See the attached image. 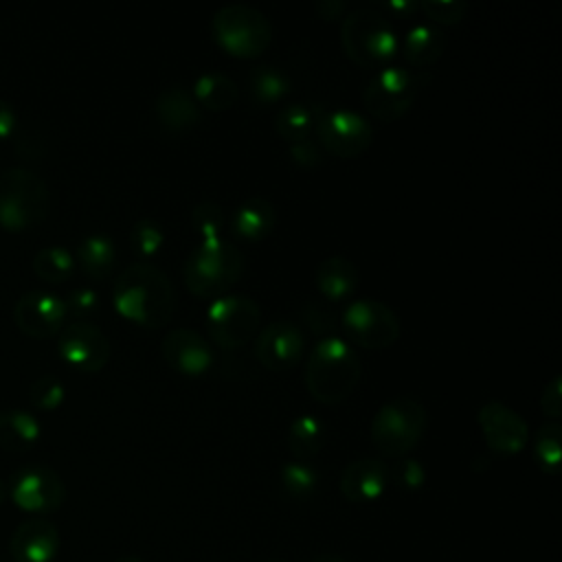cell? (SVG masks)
Returning <instances> with one entry per match:
<instances>
[{
	"instance_id": "6da1fadb",
	"label": "cell",
	"mask_w": 562,
	"mask_h": 562,
	"mask_svg": "<svg viewBox=\"0 0 562 562\" xmlns=\"http://www.w3.org/2000/svg\"><path fill=\"white\" fill-rule=\"evenodd\" d=\"M116 312L147 329L165 327L176 312V292L171 279L151 261H136L123 268L112 288Z\"/></svg>"
},
{
	"instance_id": "7a4b0ae2",
	"label": "cell",
	"mask_w": 562,
	"mask_h": 562,
	"mask_svg": "<svg viewBox=\"0 0 562 562\" xmlns=\"http://www.w3.org/2000/svg\"><path fill=\"white\" fill-rule=\"evenodd\" d=\"M362 375V362L353 347L338 336L321 338L305 364V386L310 395L334 406L345 402L358 386Z\"/></svg>"
},
{
	"instance_id": "3957f363",
	"label": "cell",
	"mask_w": 562,
	"mask_h": 562,
	"mask_svg": "<svg viewBox=\"0 0 562 562\" xmlns=\"http://www.w3.org/2000/svg\"><path fill=\"white\" fill-rule=\"evenodd\" d=\"M340 42L347 57L369 70H380L400 53V37L378 7H358L342 18Z\"/></svg>"
},
{
	"instance_id": "277c9868",
	"label": "cell",
	"mask_w": 562,
	"mask_h": 562,
	"mask_svg": "<svg viewBox=\"0 0 562 562\" xmlns=\"http://www.w3.org/2000/svg\"><path fill=\"white\" fill-rule=\"evenodd\" d=\"M187 290L200 299H217L244 274V255L226 237L202 239L184 261Z\"/></svg>"
},
{
	"instance_id": "5b68a950",
	"label": "cell",
	"mask_w": 562,
	"mask_h": 562,
	"mask_svg": "<svg viewBox=\"0 0 562 562\" xmlns=\"http://www.w3.org/2000/svg\"><path fill=\"white\" fill-rule=\"evenodd\" d=\"M428 413L422 402L413 397H395L384 402L371 419V443L382 457L402 459L424 437Z\"/></svg>"
},
{
	"instance_id": "8992f818",
	"label": "cell",
	"mask_w": 562,
	"mask_h": 562,
	"mask_svg": "<svg viewBox=\"0 0 562 562\" xmlns=\"http://www.w3.org/2000/svg\"><path fill=\"white\" fill-rule=\"evenodd\" d=\"M211 35L224 53L237 59H255L268 50L272 42V24L259 9L233 2L213 13Z\"/></svg>"
},
{
	"instance_id": "52a82bcc",
	"label": "cell",
	"mask_w": 562,
	"mask_h": 562,
	"mask_svg": "<svg viewBox=\"0 0 562 562\" xmlns=\"http://www.w3.org/2000/svg\"><path fill=\"white\" fill-rule=\"evenodd\" d=\"M50 193L44 178L29 167L0 171V224L7 231H24L48 213Z\"/></svg>"
},
{
	"instance_id": "ba28073f",
	"label": "cell",
	"mask_w": 562,
	"mask_h": 562,
	"mask_svg": "<svg viewBox=\"0 0 562 562\" xmlns=\"http://www.w3.org/2000/svg\"><path fill=\"white\" fill-rule=\"evenodd\" d=\"M430 81V72L402 66L380 68L367 83L362 101L371 116L391 123L408 112L419 92Z\"/></svg>"
},
{
	"instance_id": "9c48e42d",
	"label": "cell",
	"mask_w": 562,
	"mask_h": 562,
	"mask_svg": "<svg viewBox=\"0 0 562 562\" xmlns=\"http://www.w3.org/2000/svg\"><path fill=\"white\" fill-rule=\"evenodd\" d=\"M261 325V307L246 294H224L206 307V329L222 349L244 347Z\"/></svg>"
},
{
	"instance_id": "30bf717a",
	"label": "cell",
	"mask_w": 562,
	"mask_h": 562,
	"mask_svg": "<svg viewBox=\"0 0 562 562\" xmlns=\"http://www.w3.org/2000/svg\"><path fill=\"white\" fill-rule=\"evenodd\" d=\"M316 143L336 158H356L371 145L373 130L367 119L347 108L316 105Z\"/></svg>"
},
{
	"instance_id": "8fae6325",
	"label": "cell",
	"mask_w": 562,
	"mask_h": 562,
	"mask_svg": "<svg viewBox=\"0 0 562 562\" xmlns=\"http://www.w3.org/2000/svg\"><path fill=\"white\" fill-rule=\"evenodd\" d=\"M342 331L349 342L380 351L400 338L397 314L378 299H356L342 312Z\"/></svg>"
},
{
	"instance_id": "7c38bea8",
	"label": "cell",
	"mask_w": 562,
	"mask_h": 562,
	"mask_svg": "<svg viewBox=\"0 0 562 562\" xmlns=\"http://www.w3.org/2000/svg\"><path fill=\"white\" fill-rule=\"evenodd\" d=\"M7 490L11 501L31 514H50L64 503L66 496L61 476L53 468L40 463L18 468L11 474Z\"/></svg>"
},
{
	"instance_id": "4fadbf2b",
	"label": "cell",
	"mask_w": 562,
	"mask_h": 562,
	"mask_svg": "<svg viewBox=\"0 0 562 562\" xmlns=\"http://www.w3.org/2000/svg\"><path fill=\"white\" fill-rule=\"evenodd\" d=\"M59 356L79 371H99L110 360V340L92 321H72L57 338Z\"/></svg>"
},
{
	"instance_id": "5bb4252c",
	"label": "cell",
	"mask_w": 562,
	"mask_h": 562,
	"mask_svg": "<svg viewBox=\"0 0 562 562\" xmlns=\"http://www.w3.org/2000/svg\"><path fill=\"white\" fill-rule=\"evenodd\" d=\"M476 419L487 448L501 457L518 454L529 441L527 422L498 400L485 402L479 408Z\"/></svg>"
},
{
	"instance_id": "9a60e30c",
	"label": "cell",
	"mask_w": 562,
	"mask_h": 562,
	"mask_svg": "<svg viewBox=\"0 0 562 562\" xmlns=\"http://www.w3.org/2000/svg\"><path fill=\"white\" fill-rule=\"evenodd\" d=\"M66 314L68 310L64 299L50 290H29L20 294L13 305V321L24 334L33 338L59 334Z\"/></svg>"
},
{
	"instance_id": "2e32d148",
	"label": "cell",
	"mask_w": 562,
	"mask_h": 562,
	"mask_svg": "<svg viewBox=\"0 0 562 562\" xmlns=\"http://www.w3.org/2000/svg\"><path fill=\"white\" fill-rule=\"evenodd\" d=\"M303 334L296 323L279 318L268 323L255 338V356L270 371H288L303 356Z\"/></svg>"
},
{
	"instance_id": "e0dca14e",
	"label": "cell",
	"mask_w": 562,
	"mask_h": 562,
	"mask_svg": "<svg viewBox=\"0 0 562 562\" xmlns=\"http://www.w3.org/2000/svg\"><path fill=\"white\" fill-rule=\"evenodd\" d=\"M160 349L167 364L182 375H202L213 364L211 342L189 327H178L165 334Z\"/></svg>"
},
{
	"instance_id": "ac0fdd59",
	"label": "cell",
	"mask_w": 562,
	"mask_h": 562,
	"mask_svg": "<svg viewBox=\"0 0 562 562\" xmlns=\"http://www.w3.org/2000/svg\"><path fill=\"white\" fill-rule=\"evenodd\" d=\"M9 551L15 562H53L59 551V531L42 516L29 518L13 531Z\"/></svg>"
},
{
	"instance_id": "d6986e66",
	"label": "cell",
	"mask_w": 562,
	"mask_h": 562,
	"mask_svg": "<svg viewBox=\"0 0 562 562\" xmlns=\"http://www.w3.org/2000/svg\"><path fill=\"white\" fill-rule=\"evenodd\" d=\"M389 465L382 459H356L340 474V492L351 503H373L389 487Z\"/></svg>"
},
{
	"instance_id": "ffe728a7",
	"label": "cell",
	"mask_w": 562,
	"mask_h": 562,
	"mask_svg": "<svg viewBox=\"0 0 562 562\" xmlns=\"http://www.w3.org/2000/svg\"><path fill=\"white\" fill-rule=\"evenodd\" d=\"M228 226L231 233L241 241H261L277 226V209L266 198H248L233 211Z\"/></svg>"
},
{
	"instance_id": "44dd1931",
	"label": "cell",
	"mask_w": 562,
	"mask_h": 562,
	"mask_svg": "<svg viewBox=\"0 0 562 562\" xmlns=\"http://www.w3.org/2000/svg\"><path fill=\"white\" fill-rule=\"evenodd\" d=\"M156 116L171 132H184L200 121V105L184 86L165 88L156 99Z\"/></svg>"
},
{
	"instance_id": "7402d4cb",
	"label": "cell",
	"mask_w": 562,
	"mask_h": 562,
	"mask_svg": "<svg viewBox=\"0 0 562 562\" xmlns=\"http://www.w3.org/2000/svg\"><path fill=\"white\" fill-rule=\"evenodd\" d=\"M446 48V37L439 26L422 22L406 31V35L400 40V53L413 68H426L432 66Z\"/></svg>"
},
{
	"instance_id": "603a6c76",
	"label": "cell",
	"mask_w": 562,
	"mask_h": 562,
	"mask_svg": "<svg viewBox=\"0 0 562 562\" xmlns=\"http://www.w3.org/2000/svg\"><path fill=\"white\" fill-rule=\"evenodd\" d=\"M316 288L329 301H345L358 285V270L353 261L342 255H331L316 266Z\"/></svg>"
},
{
	"instance_id": "cb8c5ba5",
	"label": "cell",
	"mask_w": 562,
	"mask_h": 562,
	"mask_svg": "<svg viewBox=\"0 0 562 562\" xmlns=\"http://www.w3.org/2000/svg\"><path fill=\"white\" fill-rule=\"evenodd\" d=\"M42 426L37 417L26 408H2L0 411V446L4 450L24 452L37 443Z\"/></svg>"
},
{
	"instance_id": "d4e9b609",
	"label": "cell",
	"mask_w": 562,
	"mask_h": 562,
	"mask_svg": "<svg viewBox=\"0 0 562 562\" xmlns=\"http://www.w3.org/2000/svg\"><path fill=\"white\" fill-rule=\"evenodd\" d=\"M195 103L211 112H224L239 99V86L224 72H202L191 90Z\"/></svg>"
},
{
	"instance_id": "484cf974",
	"label": "cell",
	"mask_w": 562,
	"mask_h": 562,
	"mask_svg": "<svg viewBox=\"0 0 562 562\" xmlns=\"http://www.w3.org/2000/svg\"><path fill=\"white\" fill-rule=\"evenodd\" d=\"M81 270L92 279H103L116 263V246L103 233L86 235L77 246V259Z\"/></svg>"
},
{
	"instance_id": "4316f807",
	"label": "cell",
	"mask_w": 562,
	"mask_h": 562,
	"mask_svg": "<svg viewBox=\"0 0 562 562\" xmlns=\"http://www.w3.org/2000/svg\"><path fill=\"white\" fill-rule=\"evenodd\" d=\"M325 428L316 415H299L288 428V448L296 461H307L321 452Z\"/></svg>"
},
{
	"instance_id": "83f0119b",
	"label": "cell",
	"mask_w": 562,
	"mask_h": 562,
	"mask_svg": "<svg viewBox=\"0 0 562 562\" xmlns=\"http://www.w3.org/2000/svg\"><path fill=\"white\" fill-rule=\"evenodd\" d=\"M316 108L307 103H288L277 112V132L285 145L314 136Z\"/></svg>"
},
{
	"instance_id": "f1b7e54d",
	"label": "cell",
	"mask_w": 562,
	"mask_h": 562,
	"mask_svg": "<svg viewBox=\"0 0 562 562\" xmlns=\"http://www.w3.org/2000/svg\"><path fill=\"white\" fill-rule=\"evenodd\" d=\"M33 270L48 283H64L75 272V255L57 244L44 246L33 255Z\"/></svg>"
},
{
	"instance_id": "f546056e",
	"label": "cell",
	"mask_w": 562,
	"mask_h": 562,
	"mask_svg": "<svg viewBox=\"0 0 562 562\" xmlns=\"http://www.w3.org/2000/svg\"><path fill=\"white\" fill-rule=\"evenodd\" d=\"M248 90L257 103H277L290 92V79L274 66H257L248 75Z\"/></svg>"
},
{
	"instance_id": "4dcf8cb0",
	"label": "cell",
	"mask_w": 562,
	"mask_h": 562,
	"mask_svg": "<svg viewBox=\"0 0 562 562\" xmlns=\"http://www.w3.org/2000/svg\"><path fill=\"white\" fill-rule=\"evenodd\" d=\"M560 439H562L560 422H547L536 432L533 459L538 468L547 474H558L560 470Z\"/></svg>"
},
{
	"instance_id": "1f68e13d",
	"label": "cell",
	"mask_w": 562,
	"mask_h": 562,
	"mask_svg": "<svg viewBox=\"0 0 562 562\" xmlns=\"http://www.w3.org/2000/svg\"><path fill=\"white\" fill-rule=\"evenodd\" d=\"M281 487L290 498H307L314 494L316 485H318V472L307 463V461H288L281 472Z\"/></svg>"
},
{
	"instance_id": "d6a6232c",
	"label": "cell",
	"mask_w": 562,
	"mask_h": 562,
	"mask_svg": "<svg viewBox=\"0 0 562 562\" xmlns=\"http://www.w3.org/2000/svg\"><path fill=\"white\" fill-rule=\"evenodd\" d=\"M191 224L200 235V241L217 239V237H224V231L228 228V215L222 209V204L213 200H204L191 211Z\"/></svg>"
},
{
	"instance_id": "836d02e7",
	"label": "cell",
	"mask_w": 562,
	"mask_h": 562,
	"mask_svg": "<svg viewBox=\"0 0 562 562\" xmlns=\"http://www.w3.org/2000/svg\"><path fill=\"white\" fill-rule=\"evenodd\" d=\"M162 244H165V233L156 220L143 217L130 231V246L143 261H149L151 257H156Z\"/></svg>"
},
{
	"instance_id": "e575fe53",
	"label": "cell",
	"mask_w": 562,
	"mask_h": 562,
	"mask_svg": "<svg viewBox=\"0 0 562 562\" xmlns=\"http://www.w3.org/2000/svg\"><path fill=\"white\" fill-rule=\"evenodd\" d=\"M64 395H66L64 382H61L57 375H53V373L40 375V378L33 380L31 386H29V400H31V404L37 406V408H44V411L57 408V406L64 402Z\"/></svg>"
},
{
	"instance_id": "d590c367",
	"label": "cell",
	"mask_w": 562,
	"mask_h": 562,
	"mask_svg": "<svg viewBox=\"0 0 562 562\" xmlns=\"http://www.w3.org/2000/svg\"><path fill=\"white\" fill-rule=\"evenodd\" d=\"M419 11L439 26H452L465 18L468 2L465 0H422Z\"/></svg>"
},
{
	"instance_id": "8d00e7d4",
	"label": "cell",
	"mask_w": 562,
	"mask_h": 562,
	"mask_svg": "<svg viewBox=\"0 0 562 562\" xmlns=\"http://www.w3.org/2000/svg\"><path fill=\"white\" fill-rule=\"evenodd\" d=\"M389 479H393L404 490H419L426 481V470L417 459L402 457L393 468H389Z\"/></svg>"
},
{
	"instance_id": "74e56055",
	"label": "cell",
	"mask_w": 562,
	"mask_h": 562,
	"mask_svg": "<svg viewBox=\"0 0 562 562\" xmlns=\"http://www.w3.org/2000/svg\"><path fill=\"white\" fill-rule=\"evenodd\" d=\"M64 303L66 310L77 316V321H88V316H92L99 307V294L88 285H79L68 292Z\"/></svg>"
},
{
	"instance_id": "f35d334b",
	"label": "cell",
	"mask_w": 562,
	"mask_h": 562,
	"mask_svg": "<svg viewBox=\"0 0 562 562\" xmlns=\"http://www.w3.org/2000/svg\"><path fill=\"white\" fill-rule=\"evenodd\" d=\"M288 151H290V158H292L299 167H305V169H312V167L321 165V160H323L321 145L316 143L314 136L288 145Z\"/></svg>"
},
{
	"instance_id": "ab89813d",
	"label": "cell",
	"mask_w": 562,
	"mask_h": 562,
	"mask_svg": "<svg viewBox=\"0 0 562 562\" xmlns=\"http://www.w3.org/2000/svg\"><path fill=\"white\" fill-rule=\"evenodd\" d=\"M540 411L551 419L558 422L562 415V378L555 375L551 382L544 384L540 393Z\"/></svg>"
},
{
	"instance_id": "60d3db41",
	"label": "cell",
	"mask_w": 562,
	"mask_h": 562,
	"mask_svg": "<svg viewBox=\"0 0 562 562\" xmlns=\"http://www.w3.org/2000/svg\"><path fill=\"white\" fill-rule=\"evenodd\" d=\"M389 20L391 18H411L413 13L419 11V2L413 0H393V2H382L378 7Z\"/></svg>"
},
{
	"instance_id": "b9f144b4",
	"label": "cell",
	"mask_w": 562,
	"mask_h": 562,
	"mask_svg": "<svg viewBox=\"0 0 562 562\" xmlns=\"http://www.w3.org/2000/svg\"><path fill=\"white\" fill-rule=\"evenodd\" d=\"M18 127V112L11 101L0 99V138H9Z\"/></svg>"
},
{
	"instance_id": "7bdbcfd3",
	"label": "cell",
	"mask_w": 562,
	"mask_h": 562,
	"mask_svg": "<svg viewBox=\"0 0 562 562\" xmlns=\"http://www.w3.org/2000/svg\"><path fill=\"white\" fill-rule=\"evenodd\" d=\"M347 11V4L342 0H321L316 4V13L323 18V20H340Z\"/></svg>"
},
{
	"instance_id": "ee69618b",
	"label": "cell",
	"mask_w": 562,
	"mask_h": 562,
	"mask_svg": "<svg viewBox=\"0 0 562 562\" xmlns=\"http://www.w3.org/2000/svg\"><path fill=\"white\" fill-rule=\"evenodd\" d=\"M312 562H347V560L340 558V555H334V553H325V555H318V558L312 560Z\"/></svg>"
},
{
	"instance_id": "f6af8a7d",
	"label": "cell",
	"mask_w": 562,
	"mask_h": 562,
	"mask_svg": "<svg viewBox=\"0 0 562 562\" xmlns=\"http://www.w3.org/2000/svg\"><path fill=\"white\" fill-rule=\"evenodd\" d=\"M114 562H145V560H140L138 555H121V558H116Z\"/></svg>"
},
{
	"instance_id": "bcb514c9",
	"label": "cell",
	"mask_w": 562,
	"mask_h": 562,
	"mask_svg": "<svg viewBox=\"0 0 562 562\" xmlns=\"http://www.w3.org/2000/svg\"><path fill=\"white\" fill-rule=\"evenodd\" d=\"M9 496V490H7V483L0 479V503Z\"/></svg>"
},
{
	"instance_id": "7dc6e473",
	"label": "cell",
	"mask_w": 562,
	"mask_h": 562,
	"mask_svg": "<svg viewBox=\"0 0 562 562\" xmlns=\"http://www.w3.org/2000/svg\"><path fill=\"white\" fill-rule=\"evenodd\" d=\"M266 562H281V560H266Z\"/></svg>"
}]
</instances>
